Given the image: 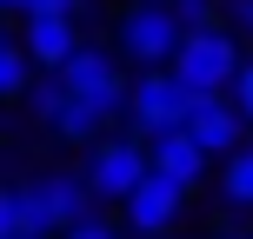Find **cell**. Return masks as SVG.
Here are the masks:
<instances>
[{
    "mask_svg": "<svg viewBox=\"0 0 253 239\" xmlns=\"http://www.w3.org/2000/svg\"><path fill=\"white\" fill-rule=\"evenodd\" d=\"M114 47L140 67V73H147V67H173L180 47H187V20H180V7H147V0H133V7L120 13V27H114Z\"/></svg>",
    "mask_w": 253,
    "mask_h": 239,
    "instance_id": "1",
    "label": "cell"
},
{
    "mask_svg": "<svg viewBox=\"0 0 253 239\" xmlns=\"http://www.w3.org/2000/svg\"><path fill=\"white\" fill-rule=\"evenodd\" d=\"M240 67H247V53H240V40H233V27H193L187 47H180V60H173V73L187 80L193 93H233L240 87Z\"/></svg>",
    "mask_w": 253,
    "mask_h": 239,
    "instance_id": "2",
    "label": "cell"
},
{
    "mask_svg": "<svg viewBox=\"0 0 253 239\" xmlns=\"http://www.w3.org/2000/svg\"><path fill=\"white\" fill-rule=\"evenodd\" d=\"M193 100H200V93H193L173 67H147V73H133V106H126V120H133L140 139H160V133H180V126H187Z\"/></svg>",
    "mask_w": 253,
    "mask_h": 239,
    "instance_id": "3",
    "label": "cell"
},
{
    "mask_svg": "<svg viewBox=\"0 0 253 239\" xmlns=\"http://www.w3.org/2000/svg\"><path fill=\"white\" fill-rule=\"evenodd\" d=\"M80 173L93 179V193H100V206H126L140 193V179L153 173V160H147V139L140 133H107L100 146H87V166Z\"/></svg>",
    "mask_w": 253,
    "mask_h": 239,
    "instance_id": "4",
    "label": "cell"
},
{
    "mask_svg": "<svg viewBox=\"0 0 253 239\" xmlns=\"http://www.w3.org/2000/svg\"><path fill=\"white\" fill-rule=\"evenodd\" d=\"M60 80H67V93H74V100L100 106L107 120H120L126 106H133V80H126V67H120L107 47H93V40H87V47H80L67 67H60Z\"/></svg>",
    "mask_w": 253,
    "mask_h": 239,
    "instance_id": "5",
    "label": "cell"
},
{
    "mask_svg": "<svg viewBox=\"0 0 253 239\" xmlns=\"http://www.w3.org/2000/svg\"><path fill=\"white\" fill-rule=\"evenodd\" d=\"M27 193H34V213H40V233H74L80 219H93V206H100V193H93L87 173H67V166H53V173H34L27 179Z\"/></svg>",
    "mask_w": 253,
    "mask_h": 239,
    "instance_id": "6",
    "label": "cell"
},
{
    "mask_svg": "<svg viewBox=\"0 0 253 239\" xmlns=\"http://www.w3.org/2000/svg\"><path fill=\"white\" fill-rule=\"evenodd\" d=\"M187 200H193V193L180 186V179L147 173V179H140V193L120 206V226H126V233H140V239H167V233L180 226V213H187Z\"/></svg>",
    "mask_w": 253,
    "mask_h": 239,
    "instance_id": "7",
    "label": "cell"
},
{
    "mask_svg": "<svg viewBox=\"0 0 253 239\" xmlns=\"http://www.w3.org/2000/svg\"><path fill=\"white\" fill-rule=\"evenodd\" d=\"M187 133L200 139L207 153H213V160H233V153L247 146V113H240V100H233V93H200V100H193V113H187Z\"/></svg>",
    "mask_w": 253,
    "mask_h": 239,
    "instance_id": "8",
    "label": "cell"
},
{
    "mask_svg": "<svg viewBox=\"0 0 253 239\" xmlns=\"http://www.w3.org/2000/svg\"><path fill=\"white\" fill-rule=\"evenodd\" d=\"M20 40H27V53L40 60V73H60V67L87 47L67 7H40V13H27V20H20Z\"/></svg>",
    "mask_w": 253,
    "mask_h": 239,
    "instance_id": "9",
    "label": "cell"
},
{
    "mask_svg": "<svg viewBox=\"0 0 253 239\" xmlns=\"http://www.w3.org/2000/svg\"><path fill=\"white\" fill-rule=\"evenodd\" d=\"M147 160H153V173H167V179H180V186H207V166H213V153L200 146V139L180 126V133H160V139H147Z\"/></svg>",
    "mask_w": 253,
    "mask_h": 239,
    "instance_id": "10",
    "label": "cell"
},
{
    "mask_svg": "<svg viewBox=\"0 0 253 239\" xmlns=\"http://www.w3.org/2000/svg\"><path fill=\"white\" fill-rule=\"evenodd\" d=\"M47 133H53V139H67V146H100V139H107V113L67 93V106L53 113V126H47Z\"/></svg>",
    "mask_w": 253,
    "mask_h": 239,
    "instance_id": "11",
    "label": "cell"
},
{
    "mask_svg": "<svg viewBox=\"0 0 253 239\" xmlns=\"http://www.w3.org/2000/svg\"><path fill=\"white\" fill-rule=\"evenodd\" d=\"M34 80H40V60L27 53V40H20V34L0 40V100H27Z\"/></svg>",
    "mask_w": 253,
    "mask_h": 239,
    "instance_id": "12",
    "label": "cell"
},
{
    "mask_svg": "<svg viewBox=\"0 0 253 239\" xmlns=\"http://www.w3.org/2000/svg\"><path fill=\"white\" fill-rule=\"evenodd\" d=\"M0 239H47V233H40V213H34V193H27V179L0 193Z\"/></svg>",
    "mask_w": 253,
    "mask_h": 239,
    "instance_id": "13",
    "label": "cell"
},
{
    "mask_svg": "<svg viewBox=\"0 0 253 239\" xmlns=\"http://www.w3.org/2000/svg\"><path fill=\"white\" fill-rule=\"evenodd\" d=\"M220 200L227 206H253V146H240L233 160H220Z\"/></svg>",
    "mask_w": 253,
    "mask_h": 239,
    "instance_id": "14",
    "label": "cell"
},
{
    "mask_svg": "<svg viewBox=\"0 0 253 239\" xmlns=\"http://www.w3.org/2000/svg\"><path fill=\"white\" fill-rule=\"evenodd\" d=\"M60 106H67V80H60V73H40L34 93H27V113H34L40 126H53V113H60Z\"/></svg>",
    "mask_w": 253,
    "mask_h": 239,
    "instance_id": "15",
    "label": "cell"
},
{
    "mask_svg": "<svg viewBox=\"0 0 253 239\" xmlns=\"http://www.w3.org/2000/svg\"><path fill=\"white\" fill-rule=\"evenodd\" d=\"M180 20H187V34H193V27H227L213 13V0H180Z\"/></svg>",
    "mask_w": 253,
    "mask_h": 239,
    "instance_id": "16",
    "label": "cell"
},
{
    "mask_svg": "<svg viewBox=\"0 0 253 239\" xmlns=\"http://www.w3.org/2000/svg\"><path fill=\"white\" fill-rule=\"evenodd\" d=\"M60 239H126V233H120V226H107V219L93 213V219H80V226H74V233H60Z\"/></svg>",
    "mask_w": 253,
    "mask_h": 239,
    "instance_id": "17",
    "label": "cell"
},
{
    "mask_svg": "<svg viewBox=\"0 0 253 239\" xmlns=\"http://www.w3.org/2000/svg\"><path fill=\"white\" fill-rule=\"evenodd\" d=\"M233 100H240V113L253 126V53H247V67H240V87H233Z\"/></svg>",
    "mask_w": 253,
    "mask_h": 239,
    "instance_id": "18",
    "label": "cell"
},
{
    "mask_svg": "<svg viewBox=\"0 0 253 239\" xmlns=\"http://www.w3.org/2000/svg\"><path fill=\"white\" fill-rule=\"evenodd\" d=\"M233 27H240V34L253 40V0H233Z\"/></svg>",
    "mask_w": 253,
    "mask_h": 239,
    "instance_id": "19",
    "label": "cell"
},
{
    "mask_svg": "<svg viewBox=\"0 0 253 239\" xmlns=\"http://www.w3.org/2000/svg\"><path fill=\"white\" fill-rule=\"evenodd\" d=\"M0 7H7V13H20V20H27V13H40V7H53V0H0Z\"/></svg>",
    "mask_w": 253,
    "mask_h": 239,
    "instance_id": "20",
    "label": "cell"
},
{
    "mask_svg": "<svg viewBox=\"0 0 253 239\" xmlns=\"http://www.w3.org/2000/svg\"><path fill=\"white\" fill-rule=\"evenodd\" d=\"M53 7H67V13H80V7H87V0H53Z\"/></svg>",
    "mask_w": 253,
    "mask_h": 239,
    "instance_id": "21",
    "label": "cell"
},
{
    "mask_svg": "<svg viewBox=\"0 0 253 239\" xmlns=\"http://www.w3.org/2000/svg\"><path fill=\"white\" fill-rule=\"evenodd\" d=\"M213 239H253V233H213Z\"/></svg>",
    "mask_w": 253,
    "mask_h": 239,
    "instance_id": "22",
    "label": "cell"
},
{
    "mask_svg": "<svg viewBox=\"0 0 253 239\" xmlns=\"http://www.w3.org/2000/svg\"><path fill=\"white\" fill-rule=\"evenodd\" d=\"M147 7H180V0H147Z\"/></svg>",
    "mask_w": 253,
    "mask_h": 239,
    "instance_id": "23",
    "label": "cell"
}]
</instances>
